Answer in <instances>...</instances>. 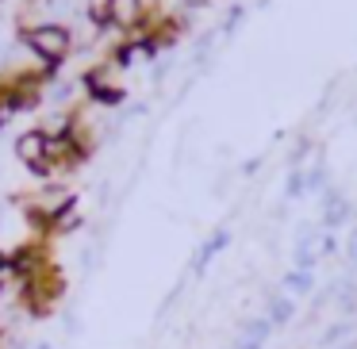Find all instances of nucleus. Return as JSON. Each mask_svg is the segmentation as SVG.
<instances>
[{
  "instance_id": "1",
  "label": "nucleus",
  "mask_w": 357,
  "mask_h": 349,
  "mask_svg": "<svg viewBox=\"0 0 357 349\" xmlns=\"http://www.w3.org/2000/svg\"><path fill=\"white\" fill-rule=\"evenodd\" d=\"M20 42H24V47L31 50L39 62L54 65V70L73 54V31L66 24H31V27H20Z\"/></svg>"
},
{
  "instance_id": "2",
  "label": "nucleus",
  "mask_w": 357,
  "mask_h": 349,
  "mask_svg": "<svg viewBox=\"0 0 357 349\" xmlns=\"http://www.w3.org/2000/svg\"><path fill=\"white\" fill-rule=\"evenodd\" d=\"M16 157L39 177H50V134L43 127H31L16 139Z\"/></svg>"
},
{
  "instance_id": "3",
  "label": "nucleus",
  "mask_w": 357,
  "mask_h": 349,
  "mask_svg": "<svg viewBox=\"0 0 357 349\" xmlns=\"http://www.w3.org/2000/svg\"><path fill=\"white\" fill-rule=\"evenodd\" d=\"M81 88L89 93V100L104 104V108H112V104L123 100V85H116V77H112V62L96 65V70H89V73H81Z\"/></svg>"
},
{
  "instance_id": "4",
  "label": "nucleus",
  "mask_w": 357,
  "mask_h": 349,
  "mask_svg": "<svg viewBox=\"0 0 357 349\" xmlns=\"http://www.w3.org/2000/svg\"><path fill=\"white\" fill-rule=\"evenodd\" d=\"M77 226H81V200H73L70 208H66L62 215L50 223V234H54V238H62V234H73Z\"/></svg>"
},
{
  "instance_id": "5",
  "label": "nucleus",
  "mask_w": 357,
  "mask_h": 349,
  "mask_svg": "<svg viewBox=\"0 0 357 349\" xmlns=\"http://www.w3.org/2000/svg\"><path fill=\"white\" fill-rule=\"evenodd\" d=\"M265 318H269L273 326H284L288 318H292V300H288V295H277V300L269 303V315Z\"/></svg>"
},
{
  "instance_id": "6",
  "label": "nucleus",
  "mask_w": 357,
  "mask_h": 349,
  "mask_svg": "<svg viewBox=\"0 0 357 349\" xmlns=\"http://www.w3.org/2000/svg\"><path fill=\"white\" fill-rule=\"evenodd\" d=\"M311 284H315V280H311V272H307V269L288 272V280H284V288H288V292H296V295H307V292H311Z\"/></svg>"
},
{
  "instance_id": "7",
  "label": "nucleus",
  "mask_w": 357,
  "mask_h": 349,
  "mask_svg": "<svg viewBox=\"0 0 357 349\" xmlns=\"http://www.w3.org/2000/svg\"><path fill=\"white\" fill-rule=\"evenodd\" d=\"M227 238H231V234H227V231H219V234H215V238H211V242H208V246H204V249H200V257H196V269H204V265H208V261H211V257H215V254H219V249H223V246H227Z\"/></svg>"
},
{
  "instance_id": "8",
  "label": "nucleus",
  "mask_w": 357,
  "mask_h": 349,
  "mask_svg": "<svg viewBox=\"0 0 357 349\" xmlns=\"http://www.w3.org/2000/svg\"><path fill=\"white\" fill-rule=\"evenodd\" d=\"M0 127H4V123H0Z\"/></svg>"
}]
</instances>
